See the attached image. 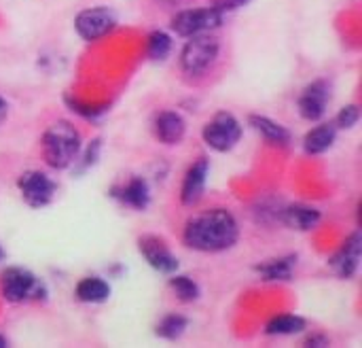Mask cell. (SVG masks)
<instances>
[{"mask_svg":"<svg viewBox=\"0 0 362 348\" xmlns=\"http://www.w3.org/2000/svg\"><path fill=\"white\" fill-rule=\"evenodd\" d=\"M240 228L235 217L225 208H212L193 217L185 228V245L202 253H221L238 242Z\"/></svg>","mask_w":362,"mask_h":348,"instance_id":"obj_1","label":"cell"},{"mask_svg":"<svg viewBox=\"0 0 362 348\" xmlns=\"http://www.w3.org/2000/svg\"><path fill=\"white\" fill-rule=\"evenodd\" d=\"M78 151H81V136L74 130V125L68 121L53 123L42 136L45 162L55 170L68 168L76 159Z\"/></svg>","mask_w":362,"mask_h":348,"instance_id":"obj_2","label":"cell"},{"mask_svg":"<svg viewBox=\"0 0 362 348\" xmlns=\"http://www.w3.org/2000/svg\"><path fill=\"white\" fill-rule=\"evenodd\" d=\"M187 45L180 53V66L189 74H202L206 72L218 57V40L208 34H195L189 36Z\"/></svg>","mask_w":362,"mask_h":348,"instance_id":"obj_3","label":"cell"},{"mask_svg":"<svg viewBox=\"0 0 362 348\" xmlns=\"http://www.w3.org/2000/svg\"><path fill=\"white\" fill-rule=\"evenodd\" d=\"M221 23H223V11H218L216 6L180 11L172 17V30L178 36H195L202 32H210Z\"/></svg>","mask_w":362,"mask_h":348,"instance_id":"obj_4","label":"cell"},{"mask_svg":"<svg viewBox=\"0 0 362 348\" xmlns=\"http://www.w3.org/2000/svg\"><path fill=\"white\" fill-rule=\"evenodd\" d=\"M202 134H204V140L208 147L225 153L238 145V140L242 136V125L231 113H218L212 121L206 123Z\"/></svg>","mask_w":362,"mask_h":348,"instance_id":"obj_5","label":"cell"},{"mask_svg":"<svg viewBox=\"0 0 362 348\" xmlns=\"http://www.w3.org/2000/svg\"><path fill=\"white\" fill-rule=\"evenodd\" d=\"M0 289H2L4 300L17 304L30 298H38L42 291V285L32 272L23 268H6L0 276Z\"/></svg>","mask_w":362,"mask_h":348,"instance_id":"obj_6","label":"cell"},{"mask_svg":"<svg viewBox=\"0 0 362 348\" xmlns=\"http://www.w3.org/2000/svg\"><path fill=\"white\" fill-rule=\"evenodd\" d=\"M117 26V15L112 9L108 6H93V9H85L76 15L74 19V28L78 32L81 38L85 40H95L102 38L104 34H108L112 28Z\"/></svg>","mask_w":362,"mask_h":348,"instance_id":"obj_7","label":"cell"},{"mask_svg":"<svg viewBox=\"0 0 362 348\" xmlns=\"http://www.w3.org/2000/svg\"><path fill=\"white\" fill-rule=\"evenodd\" d=\"M17 187L21 191V198L25 200L28 206L32 208H42L47 206L53 196H55V183L45 174V172H25L19 176Z\"/></svg>","mask_w":362,"mask_h":348,"instance_id":"obj_8","label":"cell"},{"mask_svg":"<svg viewBox=\"0 0 362 348\" xmlns=\"http://www.w3.org/2000/svg\"><path fill=\"white\" fill-rule=\"evenodd\" d=\"M331 100V89L325 81L310 83L299 96V113L308 121H318L327 113V104Z\"/></svg>","mask_w":362,"mask_h":348,"instance_id":"obj_9","label":"cell"},{"mask_svg":"<svg viewBox=\"0 0 362 348\" xmlns=\"http://www.w3.org/2000/svg\"><path fill=\"white\" fill-rule=\"evenodd\" d=\"M138 245H140V253L146 257V262L155 270H159L163 274H172L178 268V259L170 253L165 242L159 240L157 236H142L138 240Z\"/></svg>","mask_w":362,"mask_h":348,"instance_id":"obj_10","label":"cell"},{"mask_svg":"<svg viewBox=\"0 0 362 348\" xmlns=\"http://www.w3.org/2000/svg\"><path fill=\"white\" fill-rule=\"evenodd\" d=\"M361 253H362V236L361 232H354L344 247L339 249V253L331 259L333 270L337 272V276L341 279H352L358 270L361 264Z\"/></svg>","mask_w":362,"mask_h":348,"instance_id":"obj_11","label":"cell"},{"mask_svg":"<svg viewBox=\"0 0 362 348\" xmlns=\"http://www.w3.org/2000/svg\"><path fill=\"white\" fill-rule=\"evenodd\" d=\"M208 159H199L195 162L189 170H187V176H185V183H182V191H180V200L182 204L187 206H193L202 200L204 196V187H206V176H208Z\"/></svg>","mask_w":362,"mask_h":348,"instance_id":"obj_12","label":"cell"},{"mask_svg":"<svg viewBox=\"0 0 362 348\" xmlns=\"http://www.w3.org/2000/svg\"><path fill=\"white\" fill-rule=\"evenodd\" d=\"M185 119L174 111H165L155 119V134L163 145H178L185 136Z\"/></svg>","mask_w":362,"mask_h":348,"instance_id":"obj_13","label":"cell"},{"mask_svg":"<svg viewBox=\"0 0 362 348\" xmlns=\"http://www.w3.org/2000/svg\"><path fill=\"white\" fill-rule=\"evenodd\" d=\"M337 136V125L335 123H322L314 130H310L303 138V149L310 155H318L325 153L327 149H331V145L335 142Z\"/></svg>","mask_w":362,"mask_h":348,"instance_id":"obj_14","label":"cell"},{"mask_svg":"<svg viewBox=\"0 0 362 348\" xmlns=\"http://www.w3.org/2000/svg\"><path fill=\"white\" fill-rule=\"evenodd\" d=\"M282 221H284L288 228H293V230L308 232V230H312V228L318 225V221H320V211H316V208H312V206L295 204V206L284 208Z\"/></svg>","mask_w":362,"mask_h":348,"instance_id":"obj_15","label":"cell"},{"mask_svg":"<svg viewBox=\"0 0 362 348\" xmlns=\"http://www.w3.org/2000/svg\"><path fill=\"white\" fill-rule=\"evenodd\" d=\"M110 296V287L106 281L98 279V276H89V279H83L78 285H76V298L81 302H87V304H100V302H106Z\"/></svg>","mask_w":362,"mask_h":348,"instance_id":"obj_16","label":"cell"},{"mask_svg":"<svg viewBox=\"0 0 362 348\" xmlns=\"http://www.w3.org/2000/svg\"><path fill=\"white\" fill-rule=\"evenodd\" d=\"M121 202L136 208V211H144L148 206L151 193H148V185L144 179H132L119 193Z\"/></svg>","mask_w":362,"mask_h":348,"instance_id":"obj_17","label":"cell"},{"mask_svg":"<svg viewBox=\"0 0 362 348\" xmlns=\"http://www.w3.org/2000/svg\"><path fill=\"white\" fill-rule=\"evenodd\" d=\"M250 125L259 132V134H263L267 140H272V142H280V145H288L291 142V134H288V130L284 128V125H280V123H276V121H272L269 117H261V115H250Z\"/></svg>","mask_w":362,"mask_h":348,"instance_id":"obj_18","label":"cell"},{"mask_svg":"<svg viewBox=\"0 0 362 348\" xmlns=\"http://www.w3.org/2000/svg\"><path fill=\"white\" fill-rule=\"evenodd\" d=\"M295 266H297V257H282V259H272L267 264L257 266V272L265 281H288L293 276Z\"/></svg>","mask_w":362,"mask_h":348,"instance_id":"obj_19","label":"cell"},{"mask_svg":"<svg viewBox=\"0 0 362 348\" xmlns=\"http://www.w3.org/2000/svg\"><path fill=\"white\" fill-rule=\"evenodd\" d=\"M305 330V321L301 317H293V315H282L276 317L267 323L265 334L267 336H293Z\"/></svg>","mask_w":362,"mask_h":348,"instance_id":"obj_20","label":"cell"},{"mask_svg":"<svg viewBox=\"0 0 362 348\" xmlns=\"http://www.w3.org/2000/svg\"><path fill=\"white\" fill-rule=\"evenodd\" d=\"M187 319L185 317H180V315H170V317H165L159 325H157V336H161V338H165V340H178L182 334H185V330H187Z\"/></svg>","mask_w":362,"mask_h":348,"instance_id":"obj_21","label":"cell"},{"mask_svg":"<svg viewBox=\"0 0 362 348\" xmlns=\"http://www.w3.org/2000/svg\"><path fill=\"white\" fill-rule=\"evenodd\" d=\"M170 287L176 291V296L182 302H195L199 298V287L189 276H174V279H170Z\"/></svg>","mask_w":362,"mask_h":348,"instance_id":"obj_22","label":"cell"},{"mask_svg":"<svg viewBox=\"0 0 362 348\" xmlns=\"http://www.w3.org/2000/svg\"><path fill=\"white\" fill-rule=\"evenodd\" d=\"M170 49H172V38L165 32L157 30L148 36V55L153 60H163L170 53Z\"/></svg>","mask_w":362,"mask_h":348,"instance_id":"obj_23","label":"cell"},{"mask_svg":"<svg viewBox=\"0 0 362 348\" xmlns=\"http://www.w3.org/2000/svg\"><path fill=\"white\" fill-rule=\"evenodd\" d=\"M358 119H361V108L356 104H350V106H346V108L339 111L335 125L337 128H354L358 123Z\"/></svg>","mask_w":362,"mask_h":348,"instance_id":"obj_24","label":"cell"},{"mask_svg":"<svg viewBox=\"0 0 362 348\" xmlns=\"http://www.w3.org/2000/svg\"><path fill=\"white\" fill-rule=\"evenodd\" d=\"M305 344H310V347H327L329 342H327V338H320V336H314V338H310Z\"/></svg>","mask_w":362,"mask_h":348,"instance_id":"obj_25","label":"cell"},{"mask_svg":"<svg viewBox=\"0 0 362 348\" xmlns=\"http://www.w3.org/2000/svg\"><path fill=\"white\" fill-rule=\"evenodd\" d=\"M6 113H8V106H6V102H4V100L0 98V123H2L4 119H6Z\"/></svg>","mask_w":362,"mask_h":348,"instance_id":"obj_26","label":"cell"},{"mask_svg":"<svg viewBox=\"0 0 362 348\" xmlns=\"http://www.w3.org/2000/svg\"><path fill=\"white\" fill-rule=\"evenodd\" d=\"M0 348H6V340L2 336H0Z\"/></svg>","mask_w":362,"mask_h":348,"instance_id":"obj_27","label":"cell"},{"mask_svg":"<svg viewBox=\"0 0 362 348\" xmlns=\"http://www.w3.org/2000/svg\"><path fill=\"white\" fill-rule=\"evenodd\" d=\"M0 257H2V249H0Z\"/></svg>","mask_w":362,"mask_h":348,"instance_id":"obj_28","label":"cell"}]
</instances>
